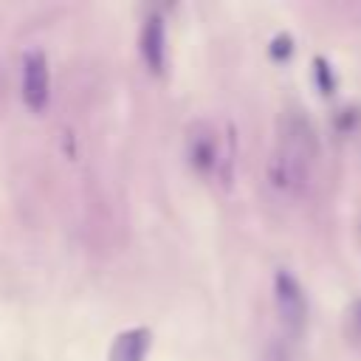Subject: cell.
I'll return each instance as SVG.
<instances>
[{
  "label": "cell",
  "instance_id": "cell-1",
  "mask_svg": "<svg viewBox=\"0 0 361 361\" xmlns=\"http://www.w3.org/2000/svg\"><path fill=\"white\" fill-rule=\"evenodd\" d=\"M316 169H319V135L313 121L299 107L282 110L276 121V141L265 166L268 186L279 197L302 200L316 186Z\"/></svg>",
  "mask_w": 361,
  "mask_h": 361
},
{
  "label": "cell",
  "instance_id": "cell-2",
  "mask_svg": "<svg viewBox=\"0 0 361 361\" xmlns=\"http://www.w3.org/2000/svg\"><path fill=\"white\" fill-rule=\"evenodd\" d=\"M274 305H276L285 333L290 338L302 336V330L307 324V296H305L302 282L285 268H279L274 276Z\"/></svg>",
  "mask_w": 361,
  "mask_h": 361
},
{
  "label": "cell",
  "instance_id": "cell-3",
  "mask_svg": "<svg viewBox=\"0 0 361 361\" xmlns=\"http://www.w3.org/2000/svg\"><path fill=\"white\" fill-rule=\"evenodd\" d=\"M48 87H51V76H48V59L42 51H28L23 59V99L31 110H42L48 102Z\"/></svg>",
  "mask_w": 361,
  "mask_h": 361
},
{
  "label": "cell",
  "instance_id": "cell-4",
  "mask_svg": "<svg viewBox=\"0 0 361 361\" xmlns=\"http://www.w3.org/2000/svg\"><path fill=\"white\" fill-rule=\"evenodd\" d=\"M147 347H149V330L147 327H130L113 338L107 358L110 361H144Z\"/></svg>",
  "mask_w": 361,
  "mask_h": 361
},
{
  "label": "cell",
  "instance_id": "cell-5",
  "mask_svg": "<svg viewBox=\"0 0 361 361\" xmlns=\"http://www.w3.org/2000/svg\"><path fill=\"white\" fill-rule=\"evenodd\" d=\"M141 51H144V59H147V65L152 71H161L164 68V59H166V34H164V20L155 17V14L144 23Z\"/></svg>",
  "mask_w": 361,
  "mask_h": 361
},
{
  "label": "cell",
  "instance_id": "cell-6",
  "mask_svg": "<svg viewBox=\"0 0 361 361\" xmlns=\"http://www.w3.org/2000/svg\"><path fill=\"white\" fill-rule=\"evenodd\" d=\"M189 155H192V164L200 169V172H209V169H214L217 166V138H214V133L206 127V124H200L192 135H189Z\"/></svg>",
  "mask_w": 361,
  "mask_h": 361
},
{
  "label": "cell",
  "instance_id": "cell-7",
  "mask_svg": "<svg viewBox=\"0 0 361 361\" xmlns=\"http://www.w3.org/2000/svg\"><path fill=\"white\" fill-rule=\"evenodd\" d=\"M262 361H296V355H293V350H290L288 341L274 338V341H268V347L262 353Z\"/></svg>",
  "mask_w": 361,
  "mask_h": 361
},
{
  "label": "cell",
  "instance_id": "cell-8",
  "mask_svg": "<svg viewBox=\"0 0 361 361\" xmlns=\"http://www.w3.org/2000/svg\"><path fill=\"white\" fill-rule=\"evenodd\" d=\"M355 322H358V327H361V302L355 305Z\"/></svg>",
  "mask_w": 361,
  "mask_h": 361
}]
</instances>
